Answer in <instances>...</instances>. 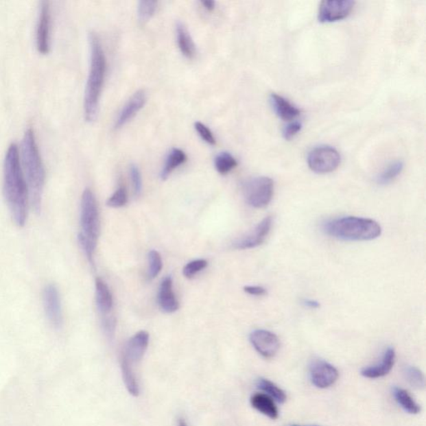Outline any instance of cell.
<instances>
[{
	"instance_id": "cell-30",
	"label": "cell",
	"mask_w": 426,
	"mask_h": 426,
	"mask_svg": "<svg viewBox=\"0 0 426 426\" xmlns=\"http://www.w3.org/2000/svg\"><path fill=\"white\" fill-rule=\"evenodd\" d=\"M128 202L127 190L125 187L120 186L115 193L108 198L107 205L113 209H119L126 205Z\"/></svg>"
},
{
	"instance_id": "cell-11",
	"label": "cell",
	"mask_w": 426,
	"mask_h": 426,
	"mask_svg": "<svg viewBox=\"0 0 426 426\" xmlns=\"http://www.w3.org/2000/svg\"><path fill=\"white\" fill-rule=\"evenodd\" d=\"M250 342L255 350L265 358L274 357L280 349L276 335L265 330H256L250 335Z\"/></svg>"
},
{
	"instance_id": "cell-19",
	"label": "cell",
	"mask_w": 426,
	"mask_h": 426,
	"mask_svg": "<svg viewBox=\"0 0 426 426\" xmlns=\"http://www.w3.org/2000/svg\"><path fill=\"white\" fill-rule=\"evenodd\" d=\"M271 103L277 115L283 120H293L300 115V110L290 102L276 93L271 95Z\"/></svg>"
},
{
	"instance_id": "cell-8",
	"label": "cell",
	"mask_w": 426,
	"mask_h": 426,
	"mask_svg": "<svg viewBox=\"0 0 426 426\" xmlns=\"http://www.w3.org/2000/svg\"><path fill=\"white\" fill-rule=\"evenodd\" d=\"M308 165L316 174L331 173L341 163V156L337 150L330 146L315 147L310 152L307 158Z\"/></svg>"
},
{
	"instance_id": "cell-27",
	"label": "cell",
	"mask_w": 426,
	"mask_h": 426,
	"mask_svg": "<svg viewBox=\"0 0 426 426\" xmlns=\"http://www.w3.org/2000/svg\"><path fill=\"white\" fill-rule=\"evenodd\" d=\"M157 1H140L138 6V18L141 25H144L152 17L157 10Z\"/></svg>"
},
{
	"instance_id": "cell-16",
	"label": "cell",
	"mask_w": 426,
	"mask_h": 426,
	"mask_svg": "<svg viewBox=\"0 0 426 426\" xmlns=\"http://www.w3.org/2000/svg\"><path fill=\"white\" fill-rule=\"evenodd\" d=\"M396 362V353L393 348H388L383 355L381 363L375 366L366 367L362 370L363 377L369 379H377L386 376L392 370Z\"/></svg>"
},
{
	"instance_id": "cell-28",
	"label": "cell",
	"mask_w": 426,
	"mask_h": 426,
	"mask_svg": "<svg viewBox=\"0 0 426 426\" xmlns=\"http://www.w3.org/2000/svg\"><path fill=\"white\" fill-rule=\"evenodd\" d=\"M406 379L410 384L417 389H423L425 387V376L422 371L415 366L406 367L405 371Z\"/></svg>"
},
{
	"instance_id": "cell-15",
	"label": "cell",
	"mask_w": 426,
	"mask_h": 426,
	"mask_svg": "<svg viewBox=\"0 0 426 426\" xmlns=\"http://www.w3.org/2000/svg\"><path fill=\"white\" fill-rule=\"evenodd\" d=\"M146 101L147 95L144 90H139V91L136 92L119 113L118 119L116 120L115 128H123L124 125L130 122L134 118L137 113L145 105Z\"/></svg>"
},
{
	"instance_id": "cell-12",
	"label": "cell",
	"mask_w": 426,
	"mask_h": 426,
	"mask_svg": "<svg viewBox=\"0 0 426 426\" xmlns=\"http://www.w3.org/2000/svg\"><path fill=\"white\" fill-rule=\"evenodd\" d=\"M51 12L49 1H42L38 12L36 46L38 52L49 53L50 49Z\"/></svg>"
},
{
	"instance_id": "cell-32",
	"label": "cell",
	"mask_w": 426,
	"mask_h": 426,
	"mask_svg": "<svg viewBox=\"0 0 426 426\" xmlns=\"http://www.w3.org/2000/svg\"><path fill=\"white\" fill-rule=\"evenodd\" d=\"M194 128L204 142L210 144V145H215L216 144V139H215L212 131L205 124L201 122H196L194 124Z\"/></svg>"
},
{
	"instance_id": "cell-4",
	"label": "cell",
	"mask_w": 426,
	"mask_h": 426,
	"mask_svg": "<svg viewBox=\"0 0 426 426\" xmlns=\"http://www.w3.org/2000/svg\"><path fill=\"white\" fill-rule=\"evenodd\" d=\"M328 235L344 241H371L381 235V226L370 218L345 217L324 225Z\"/></svg>"
},
{
	"instance_id": "cell-1",
	"label": "cell",
	"mask_w": 426,
	"mask_h": 426,
	"mask_svg": "<svg viewBox=\"0 0 426 426\" xmlns=\"http://www.w3.org/2000/svg\"><path fill=\"white\" fill-rule=\"evenodd\" d=\"M3 193L15 224L23 226L28 216L29 190L16 143H11L3 162Z\"/></svg>"
},
{
	"instance_id": "cell-33",
	"label": "cell",
	"mask_w": 426,
	"mask_h": 426,
	"mask_svg": "<svg viewBox=\"0 0 426 426\" xmlns=\"http://www.w3.org/2000/svg\"><path fill=\"white\" fill-rule=\"evenodd\" d=\"M130 176L135 194L137 196H139L143 189L142 176H141L138 166L134 165V164H132L130 167Z\"/></svg>"
},
{
	"instance_id": "cell-13",
	"label": "cell",
	"mask_w": 426,
	"mask_h": 426,
	"mask_svg": "<svg viewBox=\"0 0 426 426\" xmlns=\"http://www.w3.org/2000/svg\"><path fill=\"white\" fill-rule=\"evenodd\" d=\"M272 222V217H265L252 232L234 241L233 248L240 250L251 249L263 244L271 232Z\"/></svg>"
},
{
	"instance_id": "cell-3",
	"label": "cell",
	"mask_w": 426,
	"mask_h": 426,
	"mask_svg": "<svg viewBox=\"0 0 426 426\" xmlns=\"http://www.w3.org/2000/svg\"><path fill=\"white\" fill-rule=\"evenodd\" d=\"M90 68L84 95V115L89 123L95 122L99 113V101L103 90L107 61L99 36L95 32L88 34Z\"/></svg>"
},
{
	"instance_id": "cell-18",
	"label": "cell",
	"mask_w": 426,
	"mask_h": 426,
	"mask_svg": "<svg viewBox=\"0 0 426 426\" xmlns=\"http://www.w3.org/2000/svg\"><path fill=\"white\" fill-rule=\"evenodd\" d=\"M96 304L102 316H107L113 308V299L110 290L105 281L97 279L95 281Z\"/></svg>"
},
{
	"instance_id": "cell-35",
	"label": "cell",
	"mask_w": 426,
	"mask_h": 426,
	"mask_svg": "<svg viewBox=\"0 0 426 426\" xmlns=\"http://www.w3.org/2000/svg\"><path fill=\"white\" fill-rule=\"evenodd\" d=\"M244 291L249 295L257 296H263L268 293L264 287L259 286H247L244 287Z\"/></svg>"
},
{
	"instance_id": "cell-14",
	"label": "cell",
	"mask_w": 426,
	"mask_h": 426,
	"mask_svg": "<svg viewBox=\"0 0 426 426\" xmlns=\"http://www.w3.org/2000/svg\"><path fill=\"white\" fill-rule=\"evenodd\" d=\"M45 311L49 322L54 327H61L62 322L60 293L54 285H49L44 291Z\"/></svg>"
},
{
	"instance_id": "cell-36",
	"label": "cell",
	"mask_w": 426,
	"mask_h": 426,
	"mask_svg": "<svg viewBox=\"0 0 426 426\" xmlns=\"http://www.w3.org/2000/svg\"><path fill=\"white\" fill-rule=\"evenodd\" d=\"M303 304L305 306L311 309H316L320 307V303L318 302L311 299H305L303 300Z\"/></svg>"
},
{
	"instance_id": "cell-21",
	"label": "cell",
	"mask_w": 426,
	"mask_h": 426,
	"mask_svg": "<svg viewBox=\"0 0 426 426\" xmlns=\"http://www.w3.org/2000/svg\"><path fill=\"white\" fill-rule=\"evenodd\" d=\"M176 32H177L178 48L181 51L182 56L191 60L196 54V48H195L193 38H191L185 23L178 21L177 26H176Z\"/></svg>"
},
{
	"instance_id": "cell-34",
	"label": "cell",
	"mask_w": 426,
	"mask_h": 426,
	"mask_svg": "<svg viewBox=\"0 0 426 426\" xmlns=\"http://www.w3.org/2000/svg\"><path fill=\"white\" fill-rule=\"evenodd\" d=\"M303 125L298 121L287 125L283 129V137L285 139L290 140L298 134L302 129Z\"/></svg>"
},
{
	"instance_id": "cell-37",
	"label": "cell",
	"mask_w": 426,
	"mask_h": 426,
	"mask_svg": "<svg viewBox=\"0 0 426 426\" xmlns=\"http://www.w3.org/2000/svg\"><path fill=\"white\" fill-rule=\"evenodd\" d=\"M202 5L204 6L205 9L209 11H213L215 9V2L212 0H206V1H202Z\"/></svg>"
},
{
	"instance_id": "cell-6",
	"label": "cell",
	"mask_w": 426,
	"mask_h": 426,
	"mask_svg": "<svg viewBox=\"0 0 426 426\" xmlns=\"http://www.w3.org/2000/svg\"><path fill=\"white\" fill-rule=\"evenodd\" d=\"M150 343V334L145 331H141L129 339L123 348L121 355V371L123 380L129 394L139 397L140 393L137 368Z\"/></svg>"
},
{
	"instance_id": "cell-5",
	"label": "cell",
	"mask_w": 426,
	"mask_h": 426,
	"mask_svg": "<svg viewBox=\"0 0 426 426\" xmlns=\"http://www.w3.org/2000/svg\"><path fill=\"white\" fill-rule=\"evenodd\" d=\"M100 233L99 208L93 191L85 189L81 199L79 241L89 263L93 265L97 239Z\"/></svg>"
},
{
	"instance_id": "cell-24",
	"label": "cell",
	"mask_w": 426,
	"mask_h": 426,
	"mask_svg": "<svg viewBox=\"0 0 426 426\" xmlns=\"http://www.w3.org/2000/svg\"><path fill=\"white\" fill-rule=\"evenodd\" d=\"M258 388L263 390L265 393H267L268 396L279 403H284L287 401V394L283 390H281L279 386H277L275 383L268 380V379L261 378L257 382Z\"/></svg>"
},
{
	"instance_id": "cell-7",
	"label": "cell",
	"mask_w": 426,
	"mask_h": 426,
	"mask_svg": "<svg viewBox=\"0 0 426 426\" xmlns=\"http://www.w3.org/2000/svg\"><path fill=\"white\" fill-rule=\"evenodd\" d=\"M246 201L255 209H263L271 202L274 194V182L268 177L248 180L244 187Z\"/></svg>"
},
{
	"instance_id": "cell-22",
	"label": "cell",
	"mask_w": 426,
	"mask_h": 426,
	"mask_svg": "<svg viewBox=\"0 0 426 426\" xmlns=\"http://www.w3.org/2000/svg\"><path fill=\"white\" fill-rule=\"evenodd\" d=\"M187 159L185 152L179 150V148H173L167 155L165 164H164L161 174H160V178L162 180L167 179L177 167L186 163Z\"/></svg>"
},
{
	"instance_id": "cell-39",
	"label": "cell",
	"mask_w": 426,
	"mask_h": 426,
	"mask_svg": "<svg viewBox=\"0 0 426 426\" xmlns=\"http://www.w3.org/2000/svg\"><path fill=\"white\" fill-rule=\"evenodd\" d=\"M290 426H300V425H290ZM315 426H318V425H315Z\"/></svg>"
},
{
	"instance_id": "cell-17",
	"label": "cell",
	"mask_w": 426,
	"mask_h": 426,
	"mask_svg": "<svg viewBox=\"0 0 426 426\" xmlns=\"http://www.w3.org/2000/svg\"><path fill=\"white\" fill-rule=\"evenodd\" d=\"M158 303L162 310L167 313H173L178 310L179 304L173 290V279L169 276L163 279L160 285Z\"/></svg>"
},
{
	"instance_id": "cell-26",
	"label": "cell",
	"mask_w": 426,
	"mask_h": 426,
	"mask_svg": "<svg viewBox=\"0 0 426 426\" xmlns=\"http://www.w3.org/2000/svg\"><path fill=\"white\" fill-rule=\"evenodd\" d=\"M404 164L401 161L390 163L386 169L377 177V182L380 185H389L394 181L403 170Z\"/></svg>"
},
{
	"instance_id": "cell-29",
	"label": "cell",
	"mask_w": 426,
	"mask_h": 426,
	"mask_svg": "<svg viewBox=\"0 0 426 426\" xmlns=\"http://www.w3.org/2000/svg\"><path fill=\"white\" fill-rule=\"evenodd\" d=\"M148 263H150V268H148V276L151 279H154L161 272L163 268V261L161 255L157 251L152 250L148 253Z\"/></svg>"
},
{
	"instance_id": "cell-2",
	"label": "cell",
	"mask_w": 426,
	"mask_h": 426,
	"mask_svg": "<svg viewBox=\"0 0 426 426\" xmlns=\"http://www.w3.org/2000/svg\"><path fill=\"white\" fill-rule=\"evenodd\" d=\"M21 162L28 186L29 200L35 212L41 211L45 183V169L32 128L27 129L21 142Z\"/></svg>"
},
{
	"instance_id": "cell-38",
	"label": "cell",
	"mask_w": 426,
	"mask_h": 426,
	"mask_svg": "<svg viewBox=\"0 0 426 426\" xmlns=\"http://www.w3.org/2000/svg\"><path fill=\"white\" fill-rule=\"evenodd\" d=\"M178 426H187V425L185 420L180 419L178 421Z\"/></svg>"
},
{
	"instance_id": "cell-31",
	"label": "cell",
	"mask_w": 426,
	"mask_h": 426,
	"mask_svg": "<svg viewBox=\"0 0 426 426\" xmlns=\"http://www.w3.org/2000/svg\"><path fill=\"white\" fill-rule=\"evenodd\" d=\"M206 265H208V261L204 259L191 261V263H187L185 268H183V275H185L187 279H191V277H193L197 273L205 269Z\"/></svg>"
},
{
	"instance_id": "cell-10",
	"label": "cell",
	"mask_w": 426,
	"mask_h": 426,
	"mask_svg": "<svg viewBox=\"0 0 426 426\" xmlns=\"http://www.w3.org/2000/svg\"><path fill=\"white\" fill-rule=\"evenodd\" d=\"M310 377L312 384L320 389H327L337 382L339 372L335 366L322 359L311 363Z\"/></svg>"
},
{
	"instance_id": "cell-20",
	"label": "cell",
	"mask_w": 426,
	"mask_h": 426,
	"mask_svg": "<svg viewBox=\"0 0 426 426\" xmlns=\"http://www.w3.org/2000/svg\"><path fill=\"white\" fill-rule=\"evenodd\" d=\"M251 404L254 409L267 416L270 419L276 420L279 416V409L274 401L268 394L261 393L254 394L251 398Z\"/></svg>"
},
{
	"instance_id": "cell-23",
	"label": "cell",
	"mask_w": 426,
	"mask_h": 426,
	"mask_svg": "<svg viewBox=\"0 0 426 426\" xmlns=\"http://www.w3.org/2000/svg\"><path fill=\"white\" fill-rule=\"evenodd\" d=\"M394 397L397 403L403 408L406 412L416 415L421 412V406L418 405L415 400L409 394L407 390L401 388H396L393 390Z\"/></svg>"
},
{
	"instance_id": "cell-9",
	"label": "cell",
	"mask_w": 426,
	"mask_h": 426,
	"mask_svg": "<svg viewBox=\"0 0 426 426\" xmlns=\"http://www.w3.org/2000/svg\"><path fill=\"white\" fill-rule=\"evenodd\" d=\"M355 2L351 0H326L320 3L318 19L322 23H331L345 19L353 11Z\"/></svg>"
},
{
	"instance_id": "cell-25",
	"label": "cell",
	"mask_w": 426,
	"mask_h": 426,
	"mask_svg": "<svg viewBox=\"0 0 426 426\" xmlns=\"http://www.w3.org/2000/svg\"><path fill=\"white\" fill-rule=\"evenodd\" d=\"M214 164L216 170L222 175L230 173L237 166L236 158L228 152L219 154L215 158Z\"/></svg>"
}]
</instances>
